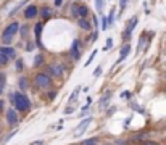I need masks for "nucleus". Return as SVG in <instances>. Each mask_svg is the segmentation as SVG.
I'll use <instances>...</instances> for the list:
<instances>
[{"mask_svg": "<svg viewBox=\"0 0 166 145\" xmlns=\"http://www.w3.org/2000/svg\"><path fill=\"white\" fill-rule=\"evenodd\" d=\"M77 23H79V27H82V29H85V31H89V29L92 27V26H90V23H89V21H87V19H84V18H79V21H77Z\"/></svg>", "mask_w": 166, "mask_h": 145, "instance_id": "obj_11", "label": "nucleus"}, {"mask_svg": "<svg viewBox=\"0 0 166 145\" xmlns=\"http://www.w3.org/2000/svg\"><path fill=\"white\" fill-rule=\"evenodd\" d=\"M63 71H64V66L60 63H53V64H50L48 66V72L50 74H53L55 77H60L63 74Z\"/></svg>", "mask_w": 166, "mask_h": 145, "instance_id": "obj_5", "label": "nucleus"}, {"mask_svg": "<svg viewBox=\"0 0 166 145\" xmlns=\"http://www.w3.org/2000/svg\"><path fill=\"white\" fill-rule=\"evenodd\" d=\"M129 52H131V45H124V47H122V48H121V55H119V61L124 60Z\"/></svg>", "mask_w": 166, "mask_h": 145, "instance_id": "obj_12", "label": "nucleus"}, {"mask_svg": "<svg viewBox=\"0 0 166 145\" xmlns=\"http://www.w3.org/2000/svg\"><path fill=\"white\" fill-rule=\"evenodd\" d=\"M102 2H103V0H97V8L98 10H102Z\"/></svg>", "mask_w": 166, "mask_h": 145, "instance_id": "obj_26", "label": "nucleus"}, {"mask_svg": "<svg viewBox=\"0 0 166 145\" xmlns=\"http://www.w3.org/2000/svg\"><path fill=\"white\" fill-rule=\"evenodd\" d=\"M63 3V0H55V6H61Z\"/></svg>", "mask_w": 166, "mask_h": 145, "instance_id": "obj_27", "label": "nucleus"}, {"mask_svg": "<svg viewBox=\"0 0 166 145\" xmlns=\"http://www.w3.org/2000/svg\"><path fill=\"white\" fill-rule=\"evenodd\" d=\"M52 14H53V11L52 10H50V8H42L40 10V18H50V16H52Z\"/></svg>", "mask_w": 166, "mask_h": 145, "instance_id": "obj_14", "label": "nucleus"}, {"mask_svg": "<svg viewBox=\"0 0 166 145\" xmlns=\"http://www.w3.org/2000/svg\"><path fill=\"white\" fill-rule=\"evenodd\" d=\"M2 90H3V85H0V95H2Z\"/></svg>", "mask_w": 166, "mask_h": 145, "instance_id": "obj_35", "label": "nucleus"}, {"mask_svg": "<svg viewBox=\"0 0 166 145\" xmlns=\"http://www.w3.org/2000/svg\"><path fill=\"white\" fill-rule=\"evenodd\" d=\"M6 122H8L10 127L16 126V122H18V113H16L15 108H8V110H6Z\"/></svg>", "mask_w": 166, "mask_h": 145, "instance_id": "obj_4", "label": "nucleus"}, {"mask_svg": "<svg viewBox=\"0 0 166 145\" xmlns=\"http://www.w3.org/2000/svg\"><path fill=\"white\" fill-rule=\"evenodd\" d=\"M100 71H102V68H97V69H95V76H98V74H100Z\"/></svg>", "mask_w": 166, "mask_h": 145, "instance_id": "obj_33", "label": "nucleus"}, {"mask_svg": "<svg viewBox=\"0 0 166 145\" xmlns=\"http://www.w3.org/2000/svg\"><path fill=\"white\" fill-rule=\"evenodd\" d=\"M90 121H92V118H85L84 121H81V124L77 126V129H76V137H79V135H82V132H84V129L87 127L89 124H90Z\"/></svg>", "mask_w": 166, "mask_h": 145, "instance_id": "obj_6", "label": "nucleus"}, {"mask_svg": "<svg viewBox=\"0 0 166 145\" xmlns=\"http://www.w3.org/2000/svg\"><path fill=\"white\" fill-rule=\"evenodd\" d=\"M26 85H27L26 84V77H21L19 79V87H21V89H26Z\"/></svg>", "mask_w": 166, "mask_h": 145, "instance_id": "obj_21", "label": "nucleus"}, {"mask_svg": "<svg viewBox=\"0 0 166 145\" xmlns=\"http://www.w3.org/2000/svg\"><path fill=\"white\" fill-rule=\"evenodd\" d=\"M73 13H74V16H77V18H84L85 14H87V6H84V5H77V6H74Z\"/></svg>", "mask_w": 166, "mask_h": 145, "instance_id": "obj_7", "label": "nucleus"}, {"mask_svg": "<svg viewBox=\"0 0 166 145\" xmlns=\"http://www.w3.org/2000/svg\"><path fill=\"white\" fill-rule=\"evenodd\" d=\"M10 98L13 102V105H15V110L16 111H27L29 110V100H27V97L24 95V93H21V92H13L10 93Z\"/></svg>", "mask_w": 166, "mask_h": 145, "instance_id": "obj_1", "label": "nucleus"}, {"mask_svg": "<svg viewBox=\"0 0 166 145\" xmlns=\"http://www.w3.org/2000/svg\"><path fill=\"white\" fill-rule=\"evenodd\" d=\"M35 84H37V87H40V89H48V87L52 85V77L48 74H45V72H40V74L35 76Z\"/></svg>", "mask_w": 166, "mask_h": 145, "instance_id": "obj_3", "label": "nucleus"}, {"mask_svg": "<svg viewBox=\"0 0 166 145\" xmlns=\"http://www.w3.org/2000/svg\"><path fill=\"white\" fill-rule=\"evenodd\" d=\"M34 29H35V39H37V45L40 47V32H42V24H40V23H37Z\"/></svg>", "mask_w": 166, "mask_h": 145, "instance_id": "obj_13", "label": "nucleus"}, {"mask_svg": "<svg viewBox=\"0 0 166 145\" xmlns=\"http://www.w3.org/2000/svg\"><path fill=\"white\" fill-rule=\"evenodd\" d=\"M26 34H27V26H23V27H21V35L26 37Z\"/></svg>", "mask_w": 166, "mask_h": 145, "instance_id": "obj_25", "label": "nucleus"}, {"mask_svg": "<svg viewBox=\"0 0 166 145\" xmlns=\"http://www.w3.org/2000/svg\"><path fill=\"white\" fill-rule=\"evenodd\" d=\"M95 55H97V50H93V52H92V55H90V58H89L87 61H85V66H87V64H90V63H92V60H93V58H95Z\"/></svg>", "mask_w": 166, "mask_h": 145, "instance_id": "obj_19", "label": "nucleus"}, {"mask_svg": "<svg viewBox=\"0 0 166 145\" xmlns=\"http://www.w3.org/2000/svg\"><path fill=\"white\" fill-rule=\"evenodd\" d=\"M122 97H124V98H129V97H131V93H129V92H124V93H122Z\"/></svg>", "mask_w": 166, "mask_h": 145, "instance_id": "obj_29", "label": "nucleus"}, {"mask_svg": "<svg viewBox=\"0 0 166 145\" xmlns=\"http://www.w3.org/2000/svg\"><path fill=\"white\" fill-rule=\"evenodd\" d=\"M84 145H97V142H95V139H90V140H85Z\"/></svg>", "mask_w": 166, "mask_h": 145, "instance_id": "obj_24", "label": "nucleus"}, {"mask_svg": "<svg viewBox=\"0 0 166 145\" xmlns=\"http://www.w3.org/2000/svg\"><path fill=\"white\" fill-rule=\"evenodd\" d=\"M42 61H44L42 55H37V56H35V60H34V66H37V64H39V63H42Z\"/></svg>", "mask_w": 166, "mask_h": 145, "instance_id": "obj_17", "label": "nucleus"}, {"mask_svg": "<svg viewBox=\"0 0 166 145\" xmlns=\"http://www.w3.org/2000/svg\"><path fill=\"white\" fill-rule=\"evenodd\" d=\"M111 45H113V39H106V45H105V50L111 48Z\"/></svg>", "mask_w": 166, "mask_h": 145, "instance_id": "obj_23", "label": "nucleus"}, {"mask_svg": "<svg viewBox=\"0 0 166 145\" xmlns=\"http://www.w3.org/2000/svg\"><path fill=\"white\" fill-rule=\"evenodd\" d=\"M37 13H39V10H37V6H35V5H29L26 8V11H24L27 19H29V18H35V16H37Z\"/></svg>", "mask_w": 166, "mask_h": 145, "instance_id": "obj_8", "label": "nucleus"}, {"mask_svg": "<svg viewBox=\"0 0 166 145\" xmlns=\"http://www.w3.org/2000/svg\"><path fill=\"white\" fill-rule=\"evenodd\" d=\"M18 29H19V24L16 23V21L6 26V27H5V31L2 32V39H3V42L10 44V42H11V39H13V35H15V34L18 32Z\"/></svg>", "mask_w": 166, "mask_h": 145, "instance_id": "obj_2", "label": "nucleus"}, {"mask_svg": "<svg viewBox=\"0 0 166 145\" xmlns=\"http://www.w3.org/2000/svg\"><path fill=\"white\" fill-rule=\"evenodd\" d=\"M106 27H108V18H106V16H103V18H102V29L105 31Z\"/></svg>", "mask_w": 166, "mask_h": 145, "instance_id": "obj_18", "label": "nucleus"}, {"mask_svg": "<svg viewBox=\"0 0 166 145\" xmlns=\"http://www.w3.org/2000/svg\"><path fill=\"white\" fill-rule=\"evenodd\" d=\"M73 111H74V108H68V110H64V113H68V114L73 113Z\"/></svg>", "mask_w": 166, "mask_h": 145, "instance_id": "obj_30", "label": "nucleus"}, {"mask_svg": "<svg viewBox=\"0 0 166 145\" xmlns=\"http://www.w3.org/2000/svg\"><path fill=\"white\" fill-rule=\"evenodd\" d=\"M0 53L5 55V56H8V58H13V56H15V48H11V47H0Z\"/></svg>", "mask_w": 166, "mask_h": 145, "instance_id": "obj_10", "label": "nucleus"}, {"mask_svg": "<svg viewBox=\"0 0 166 145\" xmlns=\"http://www.w3.org/2000/svg\"><path fill=\"white\" fill-rule=\"evenodd\" d=\"M124 6H126V0H121V10L124 8Z\"/></svg>", "mask_w": 166, "mask_h": 145, "instance_id": "obj_31", "label": "nucleus"}, {"mask_svg": "<svg viewBox=\"0 0 166 145\" xmlns=\"http://www.w3.org/2000/svg\"><path fill=\"white\" fill-rule=\"evenodd\" d=\"M71 55H73L74 60H79V42L77 40L71 44Z\"/></svg>", "mask_w": 166, "mask_h": 145, "instance_id": "obj_9", "label": "nucleus"}, {"mask_svg": "<svg viewBox=\"0 0 166 145\" xmlns=\"http://www.w3.org/2000/svg\"><path fill=\"white\" fill-rule=\"evenodd\" d=\"M16 69L23 71V60H16Z\"/></svg>", "mask_w": 166, "mask_h": 145, "instance_id": "obj_22", "label": "nucleus"}, {"mask_svg": "<svg viewBox=\"0 0 166 145\" xmlns=\"http://www.w3.org/2000/svg\"><path fill=\"white\" fill-rule=\"evenodd\" d=\"M6 63H8V56H5V55L0 53V66H5Z\"/></svg>", "mask_w": 166, "mask_h": 145, "instance_id": "obj_15", "label": "nucleus"}, {"mask_svg": "<svg viewBox=\"0 0 166 145\" xmlns=\"http://www.w3.org/2000/svg\"><path fill=\"white\" fill-rule=\"evenodd\" d=\"M113 21H114V10H111V11H110V14H108V24L113 23Z\"/></svg>", "mask_w": 166, "mask_h": 145, "instance_id": "obj_20", "label": "nucleus"}, {"mask_svg": "<svg viewBox=\"0 0 166 145\" xmlns=\"http://www.w3.org/2000/svg\"><path fill=\"white\" fill-rule=\"evenodd\" d=\"M79 90H81V87H76V89H74V92L71 93V97H69V102H73V100L76 98V95L79 93Z\"/></svg>", "mask_w": 166, "mask_h": 145, "instance_id": "obj_16", "label": "nucleus"}, {"mask_svg": "<svg viewBox=\"0 0 166 145\" xmlns=\"http://www.w3.org/2000/svg\"><path fill=\"white\" fill-rule=\"evenodd\" d=\"M143 145H158V143H155V142H147V143H143Z\"/></svg>", "mask_w": 166, "mask_h": 145, "instance_id": "obj_34", "label": "nucleus"}, {"mask_svg": "<svg viewBox=\"0 0 166 145\" xmlns=\"http://www.w3.org/2000/svg\"><path fill=\"white\" fill-rule=\"evenodd\" d=\"M48 95H50V98H52V100H53V98L56 97V92H50V93H48Z\"/></svg>", "mask_w": 166, "mask_h": 145, "instance_id": "obj_28", "label": "nucleus"}, {"mask_svg": "<svg viewBox=\"0 0 166 145\" xmlns=\"http://www.w3.org/2000/svg\"><path fill=\"white\" fill-rule=\"evenodd\" d=\"M108 145H111V143H108Z\"/></svg>", "mask_w": 166, "mask_h": 145, "instance_id": "obj_36", "label": "nucleus"}, {"mask_svg": "<svg viewBox=\"0 0 166 145\" xmlns=\"http://www.w3.org/2000/svg\"><path fill=\"white\" fill-rule=\"evenodd\" d=\"M2 110H3V100L0 98V111H2Z\"/></svg>", "mask_w": 166, "mask_h": 145, "instance_id": "obj_32", "label": "nucleus"}]
</instances>
